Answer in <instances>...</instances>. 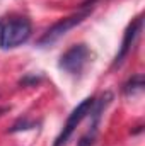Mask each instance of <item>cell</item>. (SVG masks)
I'll return each instance as SVG.
<instances>
[{"label":"cell","mask_w":145,"mask_h":146,"mask_svg":"<svg viewBox=\"0 0 145 146\" xmlns=\"http://www.w3.org/2000/svg\"><path fill=\"white\" fill-rule=\"evenodd\" d=\"M36 127V122H29L26 117L24 119H19L12 127H10V133H17V131H26V129H33Z\"/></svg>","instance_id":"obj_7"},{"label":"cell","mask_w":145,"mask_h":146,"mask_svg":"<svg viewBox=\"0 0 145 146\" xmlns=\"http://www.w3.org/2000/svg\"><path fill=\"white\" fill-rule=\"evenodd\" d=\"M142 90H144V76H142V75L132 76V78L125 83V87H123V92H125L126 95H137V94H140Z\"/></svg>","instance_id":"obj_6"},{"label":"cell","mask_w":145,"mask_h":146,"mask_svg":"<svg viewBox=\"0 0 145 146\" xmlns=\"http://www.w3.org/2000/svg\"><path fill=\"white\" fill-rule=\"evenodd\" d=\"M33 33L31 21L22 15L0 19V48L12 49L24 44Z\"/></svg>","instance_id":"obj_1"},{"label":"cell","mask_w":145,"mask_h":146,"mask_svg":"<svg viewBox=\"0 0 145 146\" xmlns=\"http://www.w3.org/2000/svg\"><path fill=\"white\" fill-rule=\"evenodd\" d=\"M89 58H91V49L85 46V44H75L70 49H67L60 61H58V66L63 70V72L70 73V75H79V73L84 72L85 65L89 63Z\"/></svg>","instance_id":"obj_4"},{"label":"cell","mask_w":145,"mask_h":146,"mask_svg":"<svg viewBox=\"0 0 145 146\" xmlns=\"http://www.w3.org/2000/svg\"><path fill=\"white\" fill-rule=\"evenodd\" d=\"M29 82H31V83H38V82H39V78H36V76H26L24 80H21V83H22V85H28Z\"/></svg>","instance_id":"obj_8"},{"label":"cell","mask_w":145,"mask_h":146,"mask_svg":"<svg viewBox=\"0 0 145 146\" xmlns=\"http://www.w3.org/2000/svg\"><path fill=\"white\" fill-rule=\"evenodd\" d=\"M94 3H96V0H91V2H87V3H84L82 9H80L77 14H73L70 17H65V19H62L60 22L53 24L43 36L39 37L38 46H39V48H48V46H51L53 42H56L62 36H65L70 29H73L75 26H79L80 22H84V21L92 14Z\"/></svg>","instance_id":"obj_2"},{"label":"cell","mask_w":145,"mask_h":146,"mask_svg":"<svg viewBox=\"0 0 145 146\" xmlns=\"http://www.w3.org/2000/svg\"><path fill=\"white\" fill-rule=\"evenodd\" d=\"M94 102H96V99H94V97H87V99H84V100H82V102H80V104L72 110V114L68 115V119H67V122H65V126H63L62 133H60V134H58V138L55 139L53 146H65L67 143H68V139L72 138V134L75 133L77 126L82 122V119H84L87 114H91Z\"/></svg>","instance_id":"obj_3"},{"label":"cell","mask_w":145,"mask_h":146,"mask_svg":"<svg viewBox=\"0 0 145 146\" xmlns=\"http://www.w3.org/2000/svg\"><path fill=\"white\" fill-rule=\"evenodd\" d=\"M142 26H144V19H142V17H137V19L126 27L125 36H123V41H121V48H119V51H118V54H116L114 63H113L114 68H116V66H121V63L126 60L128 53L132 51V48H133V44H135V41H137V37L140 36V33H142Z\"/></svg>","instance_id":"obj_5"}]
</instances>
